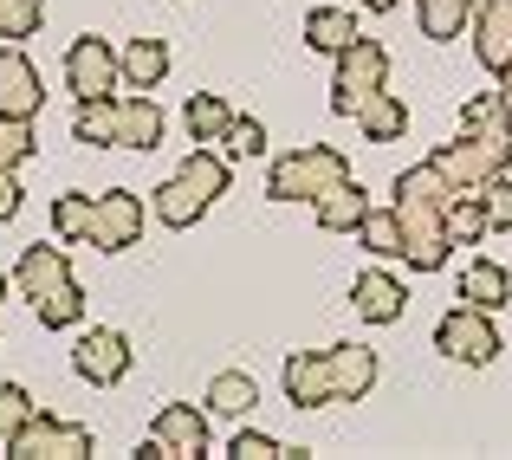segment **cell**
<instances>
[{
    "label": "cell",
    "instance_id": "obj_39",
    "mask_svg": "<svg viewBox=\"0 0 512 460\" xmlns=\"http://www.w3.org/2000/svg\"><path fill=\"white\" fill-rule=\"evenodd\" d=\"M357 7H370V13H396V0H357Z\"/></svg>",
    "mask_w": 512,
    "mask_h": 460
},
{
    "label": "cell",
    "instance_id": "obj_21",
    "mask_svg": "<svg viewBox=\"0 0 512 460\" xmlns=\"http://www.w3.org/2000/svg\"><path fill=\"white\" fill-rule=\"evenodd\" d=\"M182 124H188V143H227L234 111H227L221 91H195V98H188V111H182Z\"/></svg>",
    "mask_w": 512,
    "mask_h": 460
},
{
    "label": "cell",
    "instance_id": "obj_10",
    "mask_svg": "<svg viewBox=\"0 0 512 460\" xmlns=\"http://www.w3.org/2000/svg\"><path fill=\"white\" fill-rule=\"evenodd\" d=\"M65 85L78 91V98H117V85H124V52H111L104 39H72V52H65Z\"/></svg>",
    "mask_w": 512,
    "mask_h": 460
},
{
    "label": "cell",
    "instance_id": "obj_24",
    "mask_svg": "<svg viewBox=\"0 0 512 460\" xmlns=\"http://www.w3.org/2000/svg\"><path fill=\"white\" fill-rule=\"evenodd\" d=\"M357 130H363L370 143H396L402 130H409V111H402V98L383 85L376 98H363V111H357Z\"/></svg>",
    "mask_w": 512,
    "mask_h": 460
},
{
    "label": "cell",
    "instance_id": "obj_14",
    "mask_svg": "<svg viewBox=\"0 0 512 460\" xmlns=\"http://www.w3.org/2000/svg\"><path fill=\"white\" fill-rule=\"evenodd\" d=\"M59 286H72V260H65V247H26L20 266H13V292H20L26 305L52 299Z\"/></svg>",
    "mask_w": 512,
    "mask_h": 460
},
{
    "label": "cell",
    "instance_id": "obj_38",
    "mask_svg": "<svg viewBox=\"0 0 512 460\" xmlns=\"http://www.w3.org/2000/svg\"><path fill=\"white\" fill-rule=\"evenodd\" d=\"M20 182H13V169H0V221H13V214H20Z\"/></svg>",
    "mask_w": 512,
    "mask_h": 460
},
{
    "label": "cell",
    "instance_id": "obj_5",
    "mask_svg": "<svg viewBox=\"0 0 512 460\" xmlns=\"http://www.w3.org/2000/svg\"><path fill=\"white\" fill-rule=\"evenodd\" d=\"M389 85V52L376 46V39H350V46L338 52V78H331V111L338 117H357L363 98H376V91Z\"/></svg>",
    "mask_w": 512,
    "mask_h": 460
},
{
    "label": "cell",
    "instance_id": "obj_34",
    "mask_svg": "<svg viewBox=\"0 0 512 460\" xmlns=\"http://www.w3.org/2000/svg\"><path fill=\"white\" fill-rule=\"evenodd\" d=\"M39 150L33 137V117H0V169H20L26 156Z\"/></svg>",
    "mask_w": 512,
    "mask_h": 460
},
{
    "label": "cell",
    "instance_id": "obj_25",
    "mask_svg": "<svg viewBox=\"0 0 512 460\" xmlns=\"http://www.w3.org/2000/svg\"><path fill=\"white\" fill-rule=\"evenodd\" d=\"M72 137L91 143V150H117V98H78Z\"/></svg>",
    "mask_w": 512,
    "mask_h": 460
},
{
    "label": "cell",
    "instance_id": "obj_19",
    "mask_svg": "<svg viewBox=\"0 0 512 460\" xmlns=\"http://www.w3.org/2000/svg\"><path fill=\"white\" fill-rule=\"evenodd\" d=\"M312 214H318L325 234H357V221L370 214V195H363L357 182H338V188H325V195L312 201Z\"/></svg>",
    "mask_w": 512,
    "mask_h": 460
},
{
    "label": "cell",
    "instance_id": "obj_31",
    "mask_svg": "<svg viewBox=\"0 0 512 460\" xmlns=\"http://www.w3.org/2000/svg\"><path fill=\"white\" fill-rule=\"evenodd\" d=\"M33 311H39V324H46V331H72V324L85 318V292H78V279H72V286H59L52 299H39Z\"/></svg>",
    "mask_w": 512,
    "mask_h": 460
},
{
    "label": "cell",
    "instance_id": "obj_27",
    "mask_svg": "<svg viewBox=\"0 0 512 460\" xmlns=\"http://www.w3.org/2000/svg\"><path fill=\"white\" fill-rule=\"evenodd\" d=\"M474 13H480V0H422V7H415V20H422L428 39H454V33H467V26H474Z\"/></svg>",
    "mask_w": 512,
    "mask_h": 460
},
{
    "label": "cell",
    "instance_id": "obj_7",
    "mask_svg": "<svg viewBox=\"0 0 512 460\" xmlns=\"http://www.w3.org/2000/svg\"><path fill=\"white\" fill-rule=\"evenodd\" d=\"M428 162H435V169L454 182V195H461V188H493V182H500V175L512 169V150H500V143H480V137H467V130H461V137L441 143Z\"/></svg>",
    "mask_w": 512,
    "mask_h": 460
},
{
    "label": "cell",
    "instance_id": "obj_9",
    "mask_svg": "<svg viewBox=\"0 0 512 460\" xmlns=\"http://www.w3.org/2000/svg\"><path fill=\"white\" fill-rule=\"evenodd\" d=\"M7 454H13V460H85V454H91V428L59 422V415L39 409L33 422H26L20 435L7 441Z\"/></svg>",
    "mask_w": 512,
    "mask_h": 460
},
{
    "label": "cell",
    "instance_id": "obj_22",
    "mask_svg": "<svg viewBox=\"0 0 512 460\" xmlns=\"http://www.w3.org/2000/svg\"><path fill=\"white\" fill-rule=\"evenodd\" d=\"M169 78V46L163 39H130L124 46V91H156Z\"/></svg>",
    "mask_w": 512,
    "mask_h": 460
},
{
    "label": "cell",
    "instance_id": "obj_8",
    "mask_svg": "<svg viewBox=\"0 0 512 460\" xmlns=\"http://www.w3.org/2000/svg\"><path fill=\"white\" fill-rule=\"evenodd\" d=\"M201 454H208V415L188 409V402L156 409L150 441H143V460H201Z\"/></svg>",
    "mask_w": 512,
    "mask_h": 460
},
{
    "label": "cell",
    "instance_id": "obj_17",
    "mask_svg": "<svg viewBox=\"0 0 512 460\" xmlns=\"http://www.w3.org/2000/svg\"><path fill=\"white\" fill-rule=\"evenodd\" d=\"M350 305H357L363 324H396L402 311H409V292H402V279H389V273H363L357 286H350Z\"/></svg>",
    "mask_w": 512,
    "mask_h": 460
},
{
    "label": "cell",
    "instance_id": "obj_32",
    "mask_svg": "<svg viewBox=\"0 0 512 460\" xmlns=\"http://www.w3.org/2000/svg\"><path fill=\"white\" fill-rule=\"evenodd\" d=\"M39 20H46V0H0V39H33Z\"/></svg>",
    "mask_w": 512,
    "mask_h": 460
},
{
    "label": "cell",
    "instance_id": "obj_20",
    "mask_svg": "<svg viewBox=\"0 0 512 460\" xmlns=\"http://www.w3.org/2000/svg\"><path fill=\"white\" fill-rule=\"evenodd\" d=\"M461 299L480 305V311H500V305L512 299L506 266H500V260H467V266H461Z\"/></svg>",
    "mask_w": 512,
    "mask_h": 460
},
{
    "label": "cell",
    "instance_id": "obj_26",
    "mask_svg": "<svg viewBox=\"0 0 512 460\" xmlns=\"http://www.w3.org/2000/svg\"><path fill=\"white\" fill-rule=\"evenodd\" d=\"M350 39H357V20H350L344 7H312L305 13V46L312 52H331V59H338Z\"/></svg>",
    "mask_w": 512,
    "mask_h": 460
},
{
    "label": "cell",
    "instance_id": "obj_18",
    "mask_svg": "<svg viewBox=\"0 0 512 460\" xmlns=\"http://www.w3.org/2000/svg\"><path fill=\"white\" fill-rule=\"evenodd\" d=\"M461 130L480 143H500V150H512V98L506 91H480V98L461 104Z\"/></svg>",
    "mask_w": 512,
    "mask_h": 460
},
{
    "label": "cell",
    "instance_id": "obj_35",
    "mask_svg": "<svg viewBox=\"0 0 512 460\" xmlns=\"http://www.w3.org/2000/svg\"><path fill=\"white\" fill-rule=\"evenodd\" d=\"M227 454H234V460H286L292 448H279V441H273V435H260V428H240Z\"/></svg>",
    "mask_w": 512,
    "mask_h": 460
},
{
    "label": "cell",
    "instance_id": "obj_6",
    "mask_svg": "<svg viewBox=\"0 0 512 460\" xmlns=\"http://www.w3.org/2000/svg\"><path fill=\"white\" fill-rule=\"evenodd\" d=\"M435 350H441L448 363L480 370V363L500 357V324H493V311H480V305H454L448 318L435 324Z\"/></svg>",
    "mask_w": 512,
    "mask_h": 460
},
{
    "label": "cell",
    "instance_id": "obj_33",
    "mask_svg": "<svg viewBox=\"0 0 512 460\" xmlns=\"http://www.w3.org/2000/svg\"><path fill=\"white\" fill-rule=\"evenodd\" d=\"M33 415H39V402L26 396L20 383H0V448H7V441L20 435L26 422H33Z\"/></svg>",
    "mask_w": 512,
    "mask_h": 460
},
{
    "label": "cell",
    "instance_id": "obj_13",
    "mask_svg": "<svg viewBox=\"0 0 512 460\" xmlns=\"http://www.w3.org/2000/svg\"><path fill=\"white\" fill-rule=\"evenodd\" d=\"M39 104H46L39 65L7 39V46H0V117H39Z\"/></svg>",
    "mask_w": 512,
    "mask_h": 460
},
{
    "label": "cell",
    "instance_id": "obj_37",
    "mask_svg": "<svg viewBox=\"0 0 512 460\" xmlns=\"http://www.w3.org/2000/svg\"><path fill=\"white\" fill-rule=\"evenodd\" d=\"M487 214H493V227H512V182H506V175L487 188Z\"/></svg>",
    "mask_w": 512,
    "mask_h": 460
},
{
    "label": "cell",
    "instance_id": "obj_23",
    "mask_svg": "<svg viewBox=\"0 0 512 460\" xmlns=\"http://www.w3.org/2000/svg\"><path fill=\"white\" fill-rule=\"evenodd\" d=\"M448 234H454V247H474V240H487V234H493L487 188H461V195L448 201Z\"/></svg>",
    "mask_w": 512,
    "mask_h": 460
},
{
    "label": "cell",
    "instance_id": "obj_40",
    "mask_svg": "<svg viewBox=\"0 0 512 460\" xmlns=\"http://www.w3.org/2000/svg\"><path fill=\"white\" fill-rule=\"evenodd\" d=\"M493 78H500V91L512 98V65H500V72H493Z\"/></svg>",
    "mask_w": 512,
    "mask_h": 460
},
{
    "label": "cell",
    "instance_id": "obj_29",
    "mask_svg": "<svg viewBox=\"0 0 512 460\" xmlns=\"http://www.w3.org/2000/svg\"><path fill=\"white\" fill-rule=\"evenodd\" d=\"M357 240H363V253H376V260H402V221H396V208H370L357 221Z\"/></svg>",
    "mask_w": 512,
    "mask_h": 460
},
{
    "label": "cell",
    "instance_id": "obj_2",
    "mask_svg": "<svg viewBox=\"0 0 512 460\" xmlns=\"http://www.w3.org/2000/svg\"><path fill=\"white\" fill-rule=\"evenodd\" d=\"M370 389H376V350H370V344L292 350V357H286V402H292V409H331V402H363Z\"/></svg>",
    "mask_w": 512,
    "mask_h": 460
},
{
    "label": "cell",
    "instance_id": "obj_3",
    "mask_svg": "<svg viewBox=\"0 0 512 460\" xmlns=\"http://www.w3.org/2000/svg\"><path fill=\"white\" fill-rule=\"evenodd\" d=\"M221 195H227V162L214 150H195L163 188H156V221L163 227H195Z\"/></svg>",
    "mask_w": 512,
    "mask_h": 460
},
{
    "label": "cell",
    "instance_id": "obj_15",
    "mask_svg": "<svg viewBox=\"0 0 512 460\" xmlns=\"http://www.w3.org/2000/svg\"><path fill=\"white\" fill-rule=\"evenodd\" d=\"M474 52H480L487 72L512 65V0H480V13H474Z\"/></svg>",
    "mask_w": 512,
    "mask_h": 460
},
{
    "label": "cell",
    "instance_id": "obj_12",
    "mask_svg": "<svg viewBox=\"0 0 512 460\" xmlns=\"http://www.w3.org/2000/svg\"><path fill=\"white\" fill-rule=\"evenodd\" d=\"M72 370L85 376V383H98V389L124 383V376H130V344H124V331H104V324H91V331L72 344Z\"/></svg>",
    "mask_w": 512,
    "mask_h": 460
},
{
    "label": "cell",
    "instance_id": "obj_28",
    "mask_svg": "<svg viewBox=\"0 0 512 460\" xmlns=\"http://www.w3.org/2000/svg\"><path fill=\"white\" fill-rule=\"evenodd\" d=\"M253 402H260V389L247 370H221L208 383V415H253Z\"/></svg>",
    "mask_w": 512,
    "mask_h": 460
},
{
    "label": "cell",
    "instance_id": "obj_36",
    "mask_svg": "<svg viewBox=\"0 0 512 460\" xmlns=\"http://www.w3.org/2000/svg\"><path fill=\"white\" fill-rule=\"evenodd\" d=\"M227 150H234V156H260V150H266L260 117H234V130H227Z\"/></svg>",
    "mask_w": 512,
    "mask_h": 460
},
{
    "label": "cell",
    "instance_id": "obj_16",
    "mask_svg": "<svg viewBox=\"0 0 512 460\" xmlns=\"http://www.w3.org/2000/svg\"><path fill=\"white\" fill-rule=\"evenodd\" d=\"M163 143V104L150 91L117 98V150H156Z\"/></svg>",
    "mask_w": 512,
    "mask_h": 460
},
{
    "label": "cell",
    "instance_id": "obj_11",
    "mask_svg": "<svg viewBox=\"0 0 512 460\" xmlns=\"http://www.w3.org/2000/svg\"><path fill=\"white\" fill-rule=\"evenodd\" d=\"M143 240V201L130 195V188H111V195H98V208H91V240L85 247L98 253H124Z\"/></svg>",
    "mask_w": 512,
    "mask_h": 460
},
{
    "label": "cell",
    "instance_id": "obj_41",
    "mask_svg": "<svg viewBox=\"0 0 512 460\" xmlns=\"http://www.w3.org/2000/svg\"><path fill=\"white\" fill-rule=\"evenodd\" d=\"M0 299H7V279H0Z\"/></svg>",
    "mask_w": 512,
    "mask_h": 460
},
{
    "label": "cell",
    "instance_id": "obj_1",
    "mask_svg": "<svg viewBox=\"0 0 512 460\" xmlns=\"http://www.w3.org/2000/svg\"><path fill=\"white\" fill-rule=\"evenodd\" d=\"M448 201H454V182L435 169V162H415V169L396 175V221H402V266L415 273H441L448 266Z\"/></svg>",
    "mask_w": 512,
    "mask_h": 460
},
{
    "label": "cell",
    "instance_id": "obj_30",
    "mask_svg": "<svg viewBox=\"0 0 512 460\" xmlns=\"http://www.w3.org/2000/svg\"><path fill=\"white\" fill-rule=\"evenodd\" d=\"M91 208H98V195H59L52 201V234L59 240H91Z\"/></svg>",
    "mask_w": 512,
    "mask_h": 460
},
{
    "label": "cell",
    "instance_id": "obj_4",
    "mask_svg": "<svg viewBox=\"0 0 512 460\" xmlns=\"http://www.w3.org/2000/svg\"><path fill=\"white\" fill-rule=\"evenodd\" d=\"M350 182V162L331 150V143H305V150H286L266 175V195L273 201H318L325 188Z\"/></svg>",
    "mask_w": 512,
    "mask_h": 460
}]
</instances>
